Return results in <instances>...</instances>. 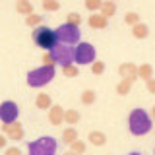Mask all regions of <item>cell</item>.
<instances>
[{
    "instance_id": "52a82bcc",
    "label": "cell",
    "mask_w": 155,
    "mask_h": 155,
    "mask_svg": "<svg viewBox=\"0 0 155 155\" xmlns=\"http://www.w3.org/2000/svg\"><path fill=\"white\" fill-rule=\"evenodd\" d=\"M97 51L91 43H78V47H74V62L80 66H87L95 60Z\"/></svg>"
},
{
    "instance_id": "4316f807",
    "label": "cell",
    "mask_w": 155,
    "mask_h": 155,
    "mask_svg": "<svg viewBox=\"0 0 155 155\" xmlns=\"http://www.w3.org/2000/svg\"><path fill=\"white\" fill-rule=\"evenodd\" d=\"M68 21L74 23V25H80V21H81L80 14H68Z\"/></svg>"
},
{
    "instance_id": "1f68e13d",
    "label": "cell",
    "mask_w": 155,
    "mask_h": 155,
    "mask_svg": "<svg viewBox=\"0 0 155 155\" xmlns=\"http://www.w3.org/2000/svg\"><path fill=\"white\" fill-rule=\"evenodd\" d=\"M4 145H6V136L0 134V147H4Z\"/></svg>"
},
{
    "instance_id": "ba28073f",
    "label": "cell",
    "mask_w": 155,
    "mask_h": 155,
    "mask_svg": "<svg viewBox=\"0 0 155 155\" xmlns=\"http://www.w3.org/2000/svg\"><path fill=\"white\" fill-rule=\"evenodd\" d=\"M18 114H19V107L14 103V101H4L0 105V120L4 124H12L18 120Z\"/></svg>"
},
{
    "instance_id": "6da1fadb",
    "label": "cell",
    "mask_w": 155,
    "mask_h": 155,
    "mask_svg": "<svg viewBox=\"0 0 155 155\" xmlns=\"http://www.w3.org/2000/svg\"><path fill=\"white\" fill-rule=\"evenodd\" d=\"M128 128L134 136H145L151 132L153 122H151V116L145 113L143 109H134L128 116Z\"/></svg>"
},
{
    "instance_id": "d6a6232c",
    "label": "cell",
    "mask_w": 155,
    "mask_h": 155,
    "mask_svg": "<svg viewBox=\"0 0 155 155\" xmlns=\"http://www.w3.org/2000/svg\"><path fill=\"white\" fill-rule=\"evenodd\" d=\"M153 118H155V107H153Z\"/></svg>"
},
{
    "instance_id": "7402d4cb",
    "label": "cell",
    "mask_w": 155,
    "mask_h": 155,
    "mask_svg": "<svg viewBox=\"0 0 155 155\" xmlns=\"http://www.w3.org/2000/svg\"><path fill=\"white\" fill-rule=\"evenodd\" d=\"M124 21L130 23V25H134V23L140 21V16H138V14H134V12H130V14H126V16H124Z\"/></svg>"
},
{
    "instance_id": "9c48e42d",
    "label": "cell",
    "mask_w": 155,
    "mask_h": 155,
    "mask_svg": "<svg viewBox=\"0 0 155 155\" xmlns=\"http://www.w3.org/2000/svg\"><path fill=\"white\" fill-rule=\"evenodd\" d=\"M118 72H120L122 78H128V80H134V78L138 76V68L132 66V64H122L118 68Z\"/></svg>"
},
{
    "instance_id": "277c9868",
    "label": "cell",
    "mask_w": 155,
    "mask_h": 155,
    "mask_svg": "<svg viewBox=\"0 0 155 155\" xmlns=\"http://www.w3.org/2000/svg\"><path fill=\"white\" fill-rule=\"evenodd\" d=\"M29 153L31 155H54L58 149V143L51 136H43V138L35 140L33 143H29Z\"/></svg>"
},
{
    "instance_id": "ffe728a7",
    "label": "cell",
    "mask_w": 155,
    "mask_h": 155,
    "mask_svg": "<svg viewBox=\"0 0 155 155\" xmlns=\"http://www.w3.org/2000/svg\"><path fill=\"white\" fill-rule=\"evenodd\" d=\"M81 101H84L85 105H91L95 101V93L91 89H87V91H84V95H81Z\"/></svg>"
},
{
    "instance_id": "7a4b0ae2",
    "label": "cell",
    "mask_w": 155,
    "mask_h": 155,
    "mask_svg": "<svg viewBox=\"0 0 155 155\" xmlns=\"http://www.w3.org/2000/svg\"><path fill=\"white\" fill-rule=\"evenodd\" d=\"M54 78V66L52 64H45L41 68H35L27 74V85L29 87H43L47 84H51Z\"/></svg>"
},
{
    "instance_id": "5bb4252c",
    "label": "cell",
    "mask_w": 155,
    "mask_h": 155,
    "mask_svg": "<svg viewBox=\"0 0 155 155\" xmlns=\"http://www.w3.org/2000/svg\"><path fill=\"white\" fill-rule=\"evenodd\" d=\"M37 107H39V109H43V110L51 109V97H48L47 93H41V95L37 97Z\"/></svg>"
},
{
    "instance_id": "8992f818",
    "label": "cell",
    "mask_w": 155,
    "mask_h": 155,
    "mask_svg": "<svg viewBox=\"0 0 155 155\" xmlns=\"http://www.w3.org/2000/svg\"><path fill=\"white\" fill-rule=\"evenodd\" d=\"M33 41L37 43V47L45 48V51H51L56 43V35H54V29L47 27V25H39L33 31Z\"/></svg>"
},
{
    "instance_id": "83f0119b",
    "label": "cell",
    "mask_w": 155,
    "mask_h": 155,
    "mask_svg": "<svg viewBox=\"0 0 155 155\" xmlns=\"http://www.w3.org/2000/svg\"><path fill=\"white\" fill-rule=\"evenodd\" d=\"M91 64H93V74H101V72H103L105 70V64H103V62H91Z\"/></svg>"
},
{
    "instance_id": "2e32d148",
    "label": "cell",
    "mask_w": 155,
    "mask_h": 155,
    "mask_svg": "<svg viewBox=\"0 0 155 155\" xmlns=\"http://www.w3.org/2000/svg\"><path fill=\"white\" fill-rule=\"evenodd\" d=\"M62 140H64L66 143H72L74 140H78V132L74 128H66L64 132H62Z\"/></svg>"
},
{
    "instance_id": "f546056e",
    "label": "cell",
    "mask_w": 155,
    "mask_h": 155,
    "mask_svg": "<svg viewBox=\"0 0 155 155\" xmlns=\"http://www.w3.org/2000/svg\"><path fill=\"white\" fill-rule=\"evenodd\" d=\"M6 153H8V155H19V149H18V147H10Z\"/></svg>"
},
{
    "instance_id": "ac0fdd59",
    "label": "cell",
    "mask_w": 155,
    "mask_h": 155,
    "mask_svg": "<svg viewBox=\"0 0 155 155\" xmlns=\"http://www.w3.org/2000/svg\"><path fill=\"white\" fill-rule=\"evenodd\" d=\"M64 118L68 124H76L78 120H80V114L76 113V110H68V113H64Z\"/></svg>"
},
{
    "instance_id": "30bf717a",
    "label": "cell",
    "mask_w": 155,
    "mask_h": 155,
    "mask_svg": "<svg viewBox=\"0 0 155 155\" xmlns=\"http://www.w3.org/2000/svg\"><path fill=\"white\" fill-rule=\"evenodd\" d=\"M147 33H149V29H147V25H143V23H134L132 25V35L136 37V39H145L147 37Z\"/></svg>"
},
{
    "instance_id": "3957f363",
    "label": "cell",
    "mask_w": 155,
    "mask_h": 155,
    "mask_svg": "<svg viewBox=\"0 0 155 155\" xmlns=\"http://www.w3.org/2000/svg\"><path fill=\"white\" fill-rule=\"evenodd\" d=\"M48 52H51V56H52V62L60 64L62 68L74 62V47L68 45V43H60V41H56V43H54V47H52Z\"/></svg>"
},
{
    "instance_id": "4dcf8cb0",
    "label": "cell",
    "mask_w": 155,
    "mask_h": 155,
    "mask_svg": "<svg viewBox=\"0 0 155 155\" xmlns=\"http://www.w3.org/2000/svg\"><path fill=\"white\" fill-rule=\"evenodd\" d=\"M147 89L151 91V93H155V81H151V80L147 81Z\"/></svg>"
},
{
    "instance_id": "8fae6325",
    "label": "cell",
    "mask_w": 155,
    "mask_h": 155,
    "mask_svg": "<svg viewBox=\"0 0 155 155\" xmlns=\"http://www.w3.org/2000/svg\"><path fill=\"white\" fill-rule=\"evenodd\" d=\"M51 122L52 124H62V118H64V110H62V107H51Z\"/></svg>"
},
{
    "instance_id": "cb8c5ba5",
    "label": "cell",
    "mask_w": 155,
    "mask_h": 155,
    "mask_svg": "<svg viewBox=\"0 0 155 155\" xmlns=\"http://www.w3.org/2000/svg\"><path fill=\"white\" fill-rule=\"evenodd\" d=\"M72 151H76V153H84V151H85V145L81 143V142H76V140H74V142H72Z\"/></svg>"
},
{
    "instance_id": "f1b7e54d",
    "label": "cell",
    "mask_w": 155,
    "mask_h": 155,
    "mask_svg": "<svg viewBox=\"0 0 155 155\" xmlns=\"http://www.w3.org/2000/svg\"><path fill=\"white\" fill-rule=\"evenodd\" d=\"M64 74L66 76H76L78 74V68H74L72 64H68V66H64Z\"/></svg>"
},
{
    "instance_id": "603a6c76",
    "label": "cell",
    "mask_w": 155,
    "mask_h": 155,
    "mask_svg": "<svg viewBox=\"0 0 155 155\" xmlns=\"http://www.w3.org/2000/svg\"><path fill=\"white\" fill-rule=\"evenodd\" d=\"M130 81H132V80H128V78H126V81H122V84L118 85V93H120V95H126V93H128V89H130Z\"/></svg>"
},
{
    "instance_id": "9a60e30c",
    "label": "cell",
    "mask_w": 155,
    "mask_h": 155,
    "mask_svg": "<svg viewBox=\"0 0 155 155\" xmlns=\"http://www.w3.org/2000/svg\"><path fill=\"white\" fill-rule=\"evenodd\" d=\"M105 140H107V138H105L103 132H91V134H89V142L93 143V145H103Z\"/></svg>"
},
{
    "instance_id": "44dd1931",
    "label": "cell",
    "mask_w": 155,
    "mask_h": 155,
    "mask_svg": "<svg viewBox=\"0 0 155 155\" xmlns=\"http://www.w3.org/2000/svg\"><path fill=\"white\" fill-rule=\"evenodd\" d=\"M138 74H140V78L149 80V78H151V68H149V66H140L138 68Z\"/></svg>"
},
{
    "instance_id": "7c38bea8",
    "label": "cell",
    "mask_w": 155,
    "mask_h": 155,
    "mask_svg": "<svg viewBox=\"0 0 155 155\" xmlns=\"http://www.w3.org/2000/svg\"><path fill=\"white\" fill-rule=\"evenodd\" d=\"M16 10L23 16H29L33 12V6H31V0H18L16 2Z\"/></svg>"
},
{
    "instance_id": "5b68a950",
    "label": "cell",
    "mask_w": 155,
    "mask_h": 155,
    "mask_svg": "<svg viewBox=\"0 0 155 155\" xmlns=\"http://www.w3.org/2000/svg\"><path fill=\"white\" fill-rule=\"evenodd\" d=\"M54 35H56V41H60V43L78 45L80 43V27L70 23V21H66V23H62V25H58L54 29Z\"/></svg>"
},
{
    "instance_id": "d6986e66",
    "label": "cell",
    "mask_w": 155,
    "mask_h": 155,
    "mask_svg": "<svg viewBox=\"0 0 155 155\" xmlns=\"http://www.w3.org/2000/svg\"><path fill=\"white\" fill-rule=\"evenodd\" d=\"M101 0H85V8L91 10V12H95V10H101Z\"/></svg>"
},
{
    "instance_id": "e0dca14e",
    "label": "cell",
    "mask_w": 155,
    "mask_h": 155,
    "mask_svg": "<svg viewBox=\"0 0 155 155\" xmlns=\"http://www.w3.org/2000/svg\"><path fill=\"white\" fill-rule=\"evenodd\" d=\"M105 16L101 14V16H91L89 18V25L91 27H105Z\"/></svg>"
},
{
    "instance_id": "d4e9b609",
    "label": "cell",
    "mask_w": 155,
    "mask_h": 155,
    "mask_svg": "<svg viewBox=\"0 0 155 155\" xmlns=\"http://www.w3.org/2000/svg\"><path fill=\"white\" fill-rule=\"evenodd\" d=\"M39 21H41V18L35 16V14H29V16L25 18V23H27V25H37Z\"/></svg>"
},
{
    "instance_id": "484cf974",
    "label": "cell",
    "mask_w": 155,
    "mask_h": 155,
    "mask_svg": "<svg viewBox=\"0 0 155 155\" xmlns=\"http://www.w3.org/2000/svg\"><path fill=\"white\" fill-rule=\"evenodd\" d=\"M43 6H45L47 10H56L58 2H56V0H43Z\"/></svg>"
},
{
    "instance_id": "4fadbf2b",
    "label": "cell",
    "mask_w": 155,
    "mask_h": 155,
    "mask_svg": "<svg viewBox=\"0 0 155 155\" xmlns=\"http://www.w3.org/2000/svg\"><path fill=\"white\" fill-rule=\"evenodd\" d=\"M101 12H103V16L105 18H109V16H114V12H116V6H114V2H103L101 4Z\"/></svg>"
}]
</instances>
